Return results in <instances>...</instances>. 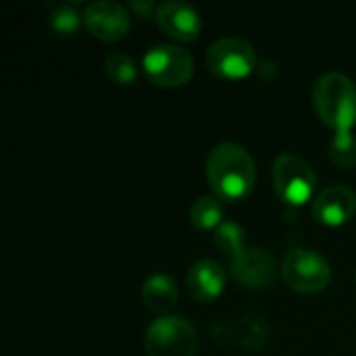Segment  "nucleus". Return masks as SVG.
I'll return each instance as SVG.
<instances>
[{"label": "nucleus", "mask_w": 356, "mask_h": 356, "mask_svg": "<svg viewBox=\"0 0 356 356\" xmlns=\"http://www.w3.org/2000/svg\"><path fill=\"white\" fill-rule=\"evenodd\" d=\"M207 179L219 200H240L254 188L257 167L250 152L236 142L217 144L207 159Z\"/></svg>", "instance_id": "obj_1"}, {"label": "nucleus", "mask_w": 356, "mask_h": 356, "mask_svg": "<svg viewBox=\"0 0 356 356\" xmlns=\"http://www.w3.org/2000/svg\"><path fill=\"white\" fill-rule=\"evenodd\" d=\"M313 106L334 131H348L356 123V83L353 77L330 71L313 86Z\"/></svg>", "instance_id": "obj_2"}, {"label": "nucleus", "mask_w": 356, "mask_h": 356, "mask_svg": "<svg viewBox=\"0 0 356 356\" xmlns=\"http://www.w3.org/2000/svg\"><path fill=\"white\" fill-rule=\"evenodd\" d=\"M196 346V330L181 315L156 317L146 327L144 348L148 356H194Z\"/></svg>", "instance_id": "obj_3"}, {"label": "nucleus", "mask_w": 356, "mask_h": 356, "mask_svg": "<svg viewBox=\"0 0 356 356\" xmlns=\"http://www.w3.org/2000/svg\"><path fill=\"white\" fill-rule=\"evenodd\" d=\"M284 282L302 294H315L330 286L332 267L327 259L311 248H292L282 263Z\"/></svg>", "instance_id": "obj_4"}, {"label": "nucleus", "mask_w": 356, "mask_h": 356, "mask_svg": "<svg viewBox=\"0 0 356 356\" xmlns=\"http://www.w3.org/2000/svg\"><path fill=\"white\" fill-rule=\"evenodd\" d=\"M146 77L163 88H177L194 75V58L177 44H154L142 60Z\"/></svg>", "instance_id": "obj_5"}, {"label": "nucleus", "mask_w": 356, "mask_h": 356, "mask_svg": "<svg viewBox=\"0 0 356 356\" xmlns=\"http://www.w3.org/2000/svg\"><path fill=\"white\" fill-rule=\"evenodd\" d=\"M273 186L284 202L302 204L315 194L317 173L302 156L284 152L273 163Z\"/></svg>", "instance_id": "obj_6"}, {"label": "nucleus", "mask_w": 356, "mask_h": 356, "mask_svg": "<svg viewBox=\"0 0 356 356\" xmlns=\"http://www.w3.org/2000/svg\"><path fill=\"white\" fill-rule=\"evenodd\" d=\"M207 67L211 73L223 79H240L254 71L257 52L244 38H219L207 50Z\"/></svg>", "instance_id": "obj_7"}, {"label": "nucleus", "mask_w": 356, "mask_h": 356, "mask_svg": "<svg viewBox=\"0 0 356 356\" xmlns=\"http://www.w3.org/2000/svg\"><path fill=\"white\" fill-rule=\"evenodd\" d=\"M86 29L100 40L113 42L129 31V10L117 0H94L83 8Z\"/></svg>", "instance_id": "obj_8"}, {"label": "nucleus", "mask_w": 356, "mask_h": 356, "mask_svg": "<svg viewBox=\"0 0 356 356\" xmlns=\"http://www.w3.org/2000/svg\"><path fill=\"white\" fill-rule=\"evenodd\" d=\"M229 269L238 284L248 288H265L273 282L277 263L269 250L246 246L242 252L229 259Z\"/></svg>", "instance_id": "obj_9"}, {"label": "nucleus", "mask_w": 356, "mask_h": 356, "mask_svg": "<svg viewBox=\"0 0 356 356\" xmlns=\"http://www.w3.org/2000/svg\"><path fill=\"white\" fill-rule=\"evenodd\" d=\"M156 23L159 27L173 40L192 42L198 38L202 29L200 13L184 0H165L156 6Z\"/></svg>", "instance_id": "obj_10"}, {"label": "nucleus", "mask_w": 356, "mask_h": 356, "mask_svg": "<svg viewBox=\"0 0 356 356\" xmlns=\"http://www.w3.org/2000/svg\"><path fill=\"white\" fill-rule=\"evenodd\" d=\"M356 213V192L348 186L334 184L313 198V217L323 225H342Z\"/></svg>", "instance_id": "obj_11"}, {"label": "nucleus", "mask_w": 356, "mask_h": 356, "mask_svg": "<svg viewBox=\"0 0 356 356\" xmlns=\"http://www.w3.org/2000/svg\"><path fill=\"white\" fill-rule=\"evenodd\" d=\"M225 282H227L225 269L217 261L200 259L190 267L186 286H188V292L194 300L213 302L223 294Z\"/></svg>", "instance_id": "obj_12"}, {"label": "nucleus", "mask_w": 356, "mask_h": 356, "mask_svg": "<svg viewBox=\"0 0 356 356\" xmlns=\"http://www.w3.org/2000/svg\"><path fill=\"white\" fill-rule=\"evenodd\" d=\"M179 298L177 282L167 273H152L142 286V300L154 313H169Z\"/></svg>", "instance_id": "obj_13"}, {"label": "nucleus", "mask_w": 356, "mask_h": 356, "mask_svg": "<svg viewBox=\"0 0 356 356\" xmlns=\"http://www.w3.org/2000/svg\"><path fill=\"white\" fill-rule=\"evenodd\" d=\"M223 204L217 196H200L190 209V221L196 229H217L223 221Z\"/></svg>", "instance_id": "obj_14"}, {"label": "nucleus", "mask_w": 356, "mask_h": 356, "mask_svg": "<svg viewBox=\"0 0 356 356\" xmlns=\"http://www.w3.org/2000/svg\"><path fill=\"white\" fill-rule=\"evenodd\" d=\"M104 73L108 75L111 81L119 86H129L138 79V65L136 58L129 56L127 52H111L104 58Z\"/></svg>", "instance_id": "obj_15"}, {"label": "nucleus", "mask_w": 356, "mask_h": 356, "mask_svg": "<svg viewBox=\"0 0 356 356\" xmlns=\"http://www.w3.org/2000/svg\"><path fill=\"white\" fill-rule=\"evenodd\" d=\"M330 156L332 161L342 167L350 169L356 165V134L353 129L348 131H334L330 140Z\"/></svg>", "instance_id": "obj_16"}, {"label": "nucleus", "mask_w": 356, "mask_h": 356, "mask_svg": "<svg viewBox=\"0 0 356 356\" xmlns=\"http://www.w3.org/2000/svg\"><path fill=\"white\" fill-rule=\"evenodd\" d=\"M215 244L223 254L232 259L246 248V234L242 225H238L236 221H223L215 229Z\"/></svg>", "instance_id": "obj_17"}, {"label": "nucleus", "mask_w": 356, "mask_h": 356, "mask_svg": "<svg viewBox=\"0 0 356 356\" xmlns=\"http://www.w3.org/2000/svg\"><path fill=\"white\" fill-rule=\"evenodd\" d=\"M50 27L56 31V33H63V35H69L73 31H77V27L81 25L83 21V13H79V8L75 4H69V2H60L56 4L52 10H50Z\"/></svg>", "instance_id": "obj_18"}, {"label": "nucleus", "mask_w": 356, "mask_h": 356, "mask_svg": "<svg viewBox=\"0 0 356 356\" xmlns=\"http://www.w3.org/2000/svg\"><path fill=\"white\" fill-rule=\"evenodd\" d=\"M129 8H131L136 15H140V17H150L152 10H154V2H152V0H131V2H129ZM154 13H156V10H154Z\"/></svg>", "instance_id": "obj_19"}]
</instances>
